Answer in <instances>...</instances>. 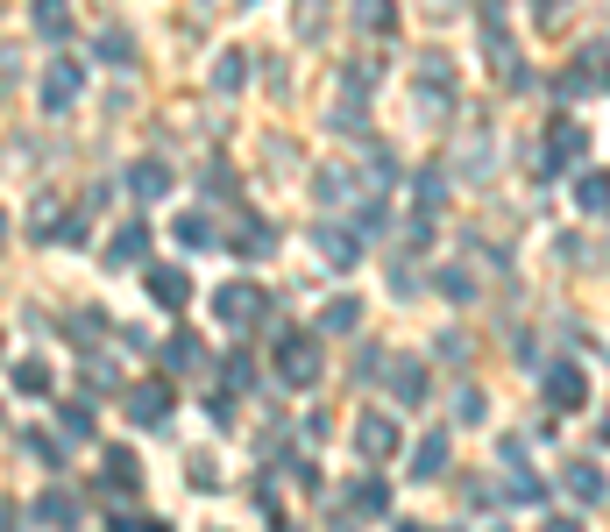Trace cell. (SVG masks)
Instances as JSON below:
<instances>
[{
  "mask_svg": "<svg viewBox=\"0 0 610 532\" xmlns=\"http://www.w3.org/2000/svg\"><path fill=\"white\" fill-rule=\"evenodd\" d=\"M213 313H220L227 327H263L270 298H263L256 284H227V291H213Z\"/></svg>",
  "mask_w": 610,
  "mask_h": 532,
  "instance_id": "cell-1",
  "label": "cell"
},
{
  "mask_svg": "<svg viewBox=\"0 0 610 532\" xmlns=\"http://www.w3.org/2000/svg\"><path fill=\"white\" fill-rule=\"evenodd\" d=\"M540 391H547L554 412H575V405L589 398V384H582V369H575V362H554V369L540 376Z\"/></svg>",
  "mask_w": 610,
  "mask_h": 532,
  "instance_id": "cell-2",
  "label": "cell"
},
{
  "mask_svg": "<svg viewBox=\"0 0 610 532\" xmlns=\"http://www.w3.org/2000/svg\"><path fill=\"white\" fill-rule=\"evenodd\" d=\"M284 384H313V376H320V341L313 334H284Z\"/></svg>",
  "mask_w": 610,
  "mask_h": 532,
  "instance_id": "cell-3",
  "label": "cell"
},
{
  "mask_svg": "<svg viewBox=\"0 0 610 532\" xmlns=\"http://www.w3.org/2000/svg\"><path fill=\"white\" fill-rule=\"evenodd\" d=\"M355 454H362V462H391V454H398V426H391L384 412H369V419L355 426Z\"/></svg>",
  "mask_w": 610,
  "mask_h": 532,
  "instance_id": "cell-4",
  "label": "cell"
},
{
  "mask_svg": "<svg viewBox=\"0 0 610 532\" xmlns=\"http://www.w3.org/2000/svg\"><path fill=\"white\" fill-rule=\"evenodd\" d=\"M79 86H86V64L57 57V64H50V79H43V107H50V114H64L71 100H79Z\"/></svg>",
  "mask_w": 610,
  "mask_h": 532,
  "instance_id": "cell-5",
  "label": "cell"
},
{
  "mask_svg": "<svg viewBox=\"0 0 610 532\" xmlns=\"http://www.w3.org/2000/svg\"><path fill=\"white\" fill-rule=\"evenodd\" d=\"M128 419H135V426H164V419H171V384H142V391H128Z\"/></svg>",
  "mask_w": 610,
  "mask_h": 532,
  "instance_id": "cell-6",
  "label": "cell"
},
{
  "mask_svg": "<svg viewBox=\"0 0 610 532\" xmlns=\"http://www.w3.org/2000/svg\"><path fill=\"white\" fill-rule=\"evenodd\" d=\"M142 256H149V227L128 220L121 235H114V249H107V270H128V263H142Z\"/></svg>",
  "mask_w": 610,
  "mask_h": 532,
  "instance_id": "cell-7",
  "label": "cell"
},
{
  "mask_svg": "<svg viewBox=\"0 0 610 532\" xmlns=\"http://www.w3.org/2000/svg\"><path fill=\"white\" fill-rule=\"evenodd\" d=\"M164 369H171V376H192V369H206V341H199V334H171V348H164Z\"/></svg>",
  "mask_w": 610,
  "mask_h": 532,
  "instance_id": "cell-8",
  "label": "cell"
},
{
  "mask_svg": "<svg viewBox=\"0 0 610 532\" xmlns=\"http://www.w3.org/2000/svg\"><path fill=\"white\" fill-rule=\"evenodd\" d=\"M412 476H419V483L447 476V433H426V440L412 447Z\"/></svg>",
  "mask_w": 610,
  "mask_h": 532,
  "instance_id": "cell-9",
  "label": "cell"
},
{
  "mask_svg": "<svg viewBox=\"0 0 610 532\" xmlns=\"http://www.w3.org/2000/svg\"><path fill=\"white\" fill-rule=\"evenodd\" d=\"M128 192H135V199H164V192H171V171H164L157 157H142V164L128 171Z\"/></svg>",
  "mask_w": 610,
  "mask_h": 532,
  "instance_id": "cell-10",
  "label": "cell"
},
{
  "mask_svg": "<svg viewBox=\"0 0 610 532\" xmlns=\"http://www.w3.org/2000/svg\"><path fill=\"white\" fill-rule=\"evenodd\" d=\"M29 518H36V525H57V518H79V497H71V490H43V497L29 504Z\"/></svg>",
  "mask_w": 610,
  "mask_h": 532,
  "instance_id": "cell-11",
  "label": "cell"
},
{
  "mask_svg": "<svg viewBox=\"0 0 610 532\" xmlns=\"http://www.w3.org/2000/svg\"><path fill=\"white\" fill-rule=\"evenodd\" d=\"M149 291H157V306L178 313V306H185V291H192V277H185V270H149Z\"/></svg>",
  "mask_w": 610,
  "mask_h": 532,
  "instance_id": "cell-12",
  "label": "cell"
},
{
  "mask_svg": "<svg viewBox=\"0 0 610 532\" xmlns=\"http://www.w3.org/2000/svg\"><path fill=\"white\" fill-rule=\"evenodd\" d=\"M568 497L603 504V469H596V462H568Z\"/></svg>",
  "mask_w": 610,
  "mask_h": 532,
  "instance_id": "cell-13",
  "label": "cell"
},
{
  "mask_svg": "<svg viewBox=\"0 0 610 532\" xmlns=\"http://www.w3.org/2000/svg\"><path fill=\"white\" fill-rule=\"evenodd\" d=\"M227 249H235V256H270V249H277V242H270V220H242Z\"/></svg>",
  "mask_w": 610,
  "mask_h": 532,
  "instance_id": "cell-14",
  "label": "cell"
},
{
  "mask_svg": "<svg viewBox=\"0 0 610 532\" xmlns=\"http://www.w3.org/2000/svg\"><path fill=\"white\" fill-rule=\"evenodd\" d=\"M582 157V128L575 121H554V135H547V164H575Z\"/></svg>",
  "mask_w": 610,
  "mask_h": 532,
  "instance_id": "cell-15",
  "label": "cell"
},
{
  "mask_svg": "<svg viewBox=\"0 0 610 532\" xmlns=\"http://www.w3.org/2000/svg\"><path fill=\"white\" fill-rule=\"evenodd\" d=\"M36 36H50V43L71 36V8H64V0H36Z\"/></svg>",
  "mask_w": 610,
  "mask_h": 532,
  "instance_id": "cell-16",
  "label": "cell"
},
{
  "mask_svg": "<svg viewBox=\"0 0 610 532\" xmlns=\"http://www.w3.org/2000/svg\"><path fill=\"white\" fill-rule=\"evenodd\" d=\"M575 206H582V213H610V178L582 171V178H575Z\"/></svg>",
  "mask_w": 610,
  "mask_h": 532,
  "instance_id": "cell-17",
  "label": "cell"
},
{
  "mask_svg": "<svg viewBox=\"0 0 610 532\" xmlns=\"http://www.w3.org/2000/svg\"><path fill=\"white\" fill-rule=\"evenodd\" d=\"M348 504H355V511H369V518H384V511H391V490L376 483V476H362V483L348 490Z\"/></svg>",
  "mask_w": 610,
  "mask_h": 532,
  "instance_id": "cell-18",
  "label": "cell"
},
{
  "mask_svg": "<svg viewBox=\"0 0 610 532\" xmlns=\"http://www.w3.org/2000/svg\"><path fill=\"white\" fill-rule=\"evenodd\" d=\"M391 391H398L405 405H419V398H426V369H419V362H398V369H391Z\"/></svg>",
  "mask_w": 610,
  "mask_h": 532,
  "instance_id": "cell-19",
  "label": "cell"
},
{
  "mask_svg": "<svg viewBox=\"0 0 610 532\" xmlns=\"http://www.w3.org/2000/svg\"><path fill=\"white\" fill-rule=\"evenodd\" d=\"M135 483H142V462L114 447V454H107V490H135Z\"/></svg>",
  "mask_w": 610,
  "mask_h": 532,
  "instance_id": "cell-20",
  "label": "cell"
},
{
  "mask_svg": "<svg viewBox=\"0 0 610 532\" xmlns=\"http://www.w3.org/2000/svg\"><path fill=\"white\" fill-rule=\"evenodd\" d=\"M320 256H327V263H355V256H362V242H348L341 227H320Z\"/></svg>",
  "mask_w": 610,
  "mask_h": 532,
  "instance_id": "cell-21",
  "label": "cell"
},
{
  "mask_svg": "<svg viewBox=\"0 0 610 532\" xmlns=\"http://www.w3.org/2000/svg\"><path fill=\"white\" fill-rule=\"evenodd\" d=\"M355 320H362V306H355V298H334V306L320 313V334H348Z\"/></svg>",
  "mask_w": 610,
  "mask_h": 532,
  "instance_id": "cell-22",
  "label": "cell"
},
{
  "mask_svg": "<svg viewBox=\"0 0 610 532\" xmlns=\"http://www.w3.org/2000/svg\"><path fill=\"white\" fill-rule=\"evenodd\" d=\"M178 242H185V249H213V220H206V213H185V220H178Z\"/></svg>",
  "mask_w": 610,
  "mask_h": 532,
  "instance_id": "cell-23",
  "label": "cell"
},
{
  "mask_svg": "<svg viewBox=\"0 0 610 532\" xmlns=\"http://www.w3.org/2000/svg\"><path fill=\"white\" fill-rule=\"evenodd\" d=\"M15 384H22L29 398H43V391H50V369H43V362H15Z\"/></svg>",
  "mask_w": 610,
  "mask_h": 532,
  "instance_id": "cell-24",
  "label": "cell"
},
{
  "mask_svg": "<svg viewBox=\"0 0 610 532\" xmlns=\"http://www.w3.org/2000/svg\"><path fill=\"white\" fill-rule=\"evenodd\" d=\"M355 22L362 29H391V0H355Z\"/></svg>",
  "mask_w": 610,
  "mask_h": 532,
  "instance_id": "cell-25",
  "label": "cell"
},
{
  "mask_svg": "<svg viewBox=\"0 0 610 532\" xmlns=\"http://www.w3.org/2000/svg\"><path fill=\"white\" fill-rule=\"evenodd\" d=\"M100 57H107V64H128V57H135L128 29H107V36H100Z\"/></svg>",
  "mask_w": 610,
  "mask_h": 532,
  "instance_id": "cell-26",
  "label": "cell"
},
{
  "mask_svg": "<svg viewBox=\"0 0 610 532\" xmlns=\"http://www.w3.org/2000/svg\"><path fill=\"white\" fill-rule=\"evenodd\" d=\"M213 86H220V93H235V86H242V57H220V71H213Z\"/></svg>",
  "mask_w": 610,
  "mask_h": 532,
  "instance_id": "cell-27",
  "label": "cell"
},
{
  "mask_svg": "<svg viewBox=\"0 0 610 532\" xmlns=\"http://www.w3.org/2000/svg\"><path fill=\"white\" fill-rule=\"evenodd\" d=\"M440 291H447V298H469L476 284H469V270H440Z\"/></svg>",
  "mask_w": 610,
  "mask_h": 532,
  "instance_id": "cell-28",
  "label": "cell"
},
{
  "mask_svg": "<svg viewBox=\"0 0 610 532\" xmlns=\"http://www.w3.org/2000/svg\"><path fill=\"white\" fill-rule=\"evenodd\" d=\"M64 433L86 440V433H93V412H86V405H64Z\"/></svg>",
  "mask_w": 610,
  "mask_h": 532,
  "instance_id": "cell-29",
  "label": "cell"
},
{
  "mask_svg": "<svg viewBox=\"0 0 610 532\" xmlns=\"http://www.w3.org/2000/svg\"><path fill=\"white\" fill-rule=\"evenodd\" d=\"M0 93H15V57L0 50Z\"/></svg>",
  "mask_w": 610,
  "mask_h": 532,
  "instance_id": "cell-30",
  "label": "cell"
},
{
  "mask_svg": "<svg viewBox=\"0 0 610 532\" xmlns=\"http://www.w3.org/2000/svg\"><path fill=\"white\" fill-rule=\"evenodd\" d=\"M532 8H540V22H561V8H568V0H532Z\"/></svg>",
  "mask_w": 610,
  "mask_h": 532,
  "instance_id": "cell-31",
  "label": "cell"
},
{
  "mask_svg": "<svg viewBox=\"0 0 610 532\" xmlns=\"http://www.w3.org/2000/svg\"><path fill=\"white\" fill-rule=\"evenodd\" d=\"M0 235H8V220H0Z\"/></svg>",
  "mask_w": 610,
  "mask_h": 532,
  "instance_id": "cell-32",
  "label": "cell"
}]
</instances>
